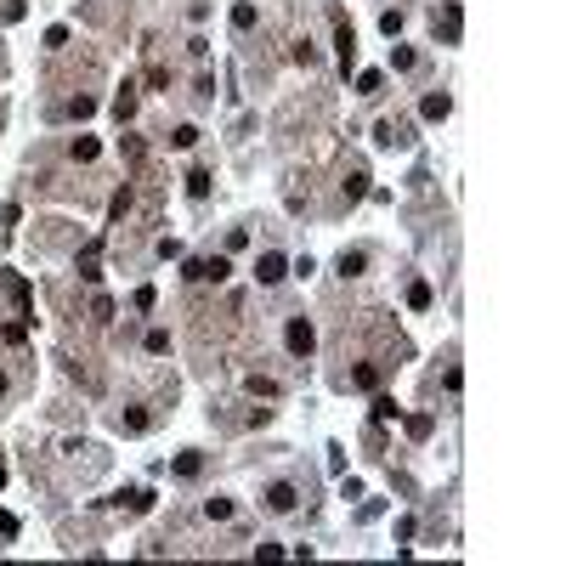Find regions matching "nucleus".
I'll list each match as a JSON object with an SVG mask.
<instances>
[{"instance_id": "nucleus-1", "label": "nucleus", "mask_w": 566, "mask_h": 566, "mask_svg": "<svg viewBox=\"0 0 566 566\" xmlns=\"http://www.w3.org/2000/svg\"><path fill=\"white\" fill-rule=\"evenodd\" d=\"M283 345H289L295 357H312V351H318V328L306 323V318H289V328H283Z\"/></svg>"}, {"instance_id": "nucleus-2", "label": "nucleus", "mask_w": 566, "mask_h": 566, "mask_svg": "<svg viewBox=\"0 0 566 566\" xmlns=\"http://www.w3.org/2000/svg\"><path fill=\"white\" fill-rule=\"evenodd\" d=\"M334 51H340V69L351 74V63H357V34H351L345 11H334Z\"/></svg>"}, {"instance_id": "nucleus-3", "label": "nucleus", "mask_w": 566, "mask_h": 566, "mask_svg": "<svg viewBox=\"0 0 566 566\" xmlns=\"http://www.w3.org/2000/svg\"><path fill=\"white\" fill-rule=\"evenodd\" d=\"M233 266H227V255H210V261H187V278L193 283H221Z\"/></svg>"}, {"instance_id": "nucleus-4", "label": "nucleus", "mask_w": 566, "mask_h": 566, "mask_svg": "<svg viewBox=\"0 0 566 566\" xmlns=\"http://www.w3.org/2000/svg\"><path fill=\"white\" fill-rule=\"evenodd\" d=\"M255 278H261V283H283V278H289V261H283L278 249H266V255L255 261Z\"/></svg>"}, {"instance_id": "nucleus-5", "label": "nucleus", "mask_w": 566, "mask_h": 566, "mask_svg": "<svg viewBox=\"0 0 566 566\" xmlns=\"http://www.w3.org/2000/svg\"><path fill=\"white\" fill-rule=\"evenodd\" d=\"M295 504H300V492H295L289 482H272V487H266V510H272V515H289Z\"/></svg>"}, {"instance_id": "nucleus-6", "label": "nucleus", "mask_w": 566, "mask_h": 566, "mask_svg": "<svg viewBox=\"0 0 566 566\" xmlns=\"http://www.w3.org/2000/svg\"><path fill=\"white\" fill-rule=\"evenodd\" d=\"M448 113H453V96H448V91H430V96L419 102V119H448Z\"/></svg>"}, {"instance_id": "nucleus-7", "label": "nucleus", "mask_w": 566, "mask_h": 566, "mask_svg": "<svg viewBox=\"0 0 566 566\" xmlns=\"http://www.w3.org/2000/svg\"><path fill=\"white\" fill-rule=\"evenodd\" d=\"M170 470H176L181 482H198V476H204V453H176V465H170Z\"/></svg>"}, {"instance_id": "nucleus-8", "label": "nucleus", "mask_w": 566, "mask_h": 566, "mask_svg": "<svg viewBox=\"0 0 566 566\" xmlns=\"http://www.w3.org/2000/svg\"><path fill=\"white\" fill-rule=\"evenodd\" d=\"M80 278L85 283H102V243H91V249L80 255Z\"/></svg>"}, {"instance_id": "nucleus-9", "label": "nucleus", "mask_w": 566, "mask_h": 566, "mask_svg": "<svg viewBox=\"0 0 566 566\" xmlns=\"http://www.w3.org/2000/svg\"><path fill=\"white\" fill-rule=\"evenodd\" d=\"M403 425H408V436H413V442H425V436L436 430V419H430V413H408Z\"/></svg>"}, {"instance_id": "nucleus-10", "label": "nucleus", "mask_w": 566, "mask_h": 566, "mask_svg": "<svg viewBox=\"0 0 566 566\" xmlns=\"http://www.w3.org/2000/svg\"><path fill=\"white\" fill-rule=\"evenodd\" d=\"M357 91H363V96H380V91H385V74H380V69H363V74H357Z\"/></svg>"}, {"instance_id": "nucleus-11", "label": "nucleus", "mask_w": 566, "mask_h": 566, "mask_svg": "<svg viewBox=\"0 0 566 566\" xmlns=\"http://www.w3.org/2000/svg\"><path fill=\"white\" fill-rule=\"evenodd\" d=\"M131 204H136V193H131V181H125V187L113 193V204H108V216L119 221V216H131Z\"/></svg>"}, {"instance_id": "nucleus-12", "label": "nucleus", "mask_w": 566, "mask_h": 566, "mask_svg": "<svg viewBox=\"0 0 566 566\" xmlns=\"http://www.w3.org/2000/svg\"><path fill=\"white\" fill-rule=\"evenodd\" d=\"M363 266H368V255H363V249H345V255H340V278H357Z\"/></svg>"}, {"instance_id": "nucleus-13", "label": "nucleus", "mask_w": 566, "mask_h": 566, "mask_svg": "<svg viewBox=\"0 0 566 566\" xmlns=\"http://www.w3.org/2000/svg\"><path fill=\"white\" fill-rule=\"evenodd\" d=\"M351 385H357V391H374V385H380V368H374V363L351 368Z\"/></svg>"}, {"instance_id": "nucleus-14", "label": "nucleus", "mask_w": 566, "mask_h": 566, "mask_svg": "<svg viewBox=\"0 0 566 566\" xmlns=\"http://www.w3.org/2000/svg\"><path fill=\"white\" fill-rule=\"evenodd\" d=\"M119 504H131L136 515H148V510H153V492H148V487H136V492H119Z\"/></svg>"}, {"instance_id": "nucleus-15", "label": "nucleus", "mask_w": 566, "mask_h": 566, "mask_svg": "<svg viewBox=\"0 0 566 566\" xmlns=\"http://www.w3.org/2000/svg\"><path fill=\"white\" fill-rule=\"evenodd\" d=\"M204 515H210V521H233V498H221V492L204 498Z\"/></svg>"}, {"instance_id": "nucleus-16", "label": "nucleus", "mask_w": 566, "mask_h": 566, "mask_svg": "<svg viewBox=\"0 0 566 566\" xmlns=\"http://www.w3.org/2000/svg\"><path fill=\"white\" fill-rule=\"evenodd\" d=\"M374 419H380V425H391V419H403V408H397V397H374Z\"/></svg>"}, {"instance_id": "nucleus-17", "label": "nucleus", "mask_w": 566, "mask_h": 566, "mask_svg": "<svg viewBox=\"0 0 566 566\" xmlns=\"http://www.w3.org/2000/svg\"><path fill=\"white\" fill-rule=\"evenodd\" d=\"M96 153H102V142H96V136H74V159H80V164H91Z\"/></svg>"}, {"instance_id": "nucleus-18", "label": "nucleus", "mask_w": 566, "mask_h": 566, "mask_svg": "<svg viewBox=\"0 0 566 566\" xmlns=\"http://www.w3.org/2000/svg\"><path fill=\"white\" fill-rule=\"evenodd\" d=\"M113 113H119V119H131V113H136V85H125V91L113 96Z\"/></svg>"}, {"instance_id": "nucleus-19", "label": "nucleus", "mask_w": 566, "mask_h": 566, "mask_svg": "<svg viewBox=\"0 0 566 566\" xmlns=\"http://www.w3.org/2000/svg\"><path fill=\"white\" fill-rule=\"evenodd\" d=\"M187 193L193 198H210V170H187Z\"/></svg>"}, {"instance_id": "nucleus-20", "label": "nucleus", "mask_w": 566, "mask_h": 566, "mask_svg": "<svg viewBox=\"0 0 566 566\" xmlns=\"http://www.w3.org/2000/svg\"><path fill=\"white\" fill-rule=\"evenodd\" d=\"M430 300H436V295H430V283H408V306H413V312H425Z\"/></svg>"}, {"instance_id": "nucleus-21", "label": "nucleus", "mask_w": 566, "mask_h": 566, "mask_svg": "<svg viewBox=\"0 0 566 566\" xmlns=\"http://www.w3.org/2000/svg\"><path fill=\"white\" fill-rule=\"evenodd\" d=\"M255 17H261V11H255L249 0H238V6H233V29H255Z\"/></svg>"}, {"instance_id": "nucleus-22", "label": "nucleus", "mask_w": 566, "mask_h": 566, "mask_svg": "<svg viewBox=\"0 0 566 566\" xmlns=\"http://www.w3.org/2000/svg\"><path fill=\"white\" fill-rule=\"evenodd\" d=\"M249 397H278V380H266V374H249Z\"/></svg>"}, {"instance_id": "nucleus-23", "label": "nucleus", "mask_w": 566, "mask_h": 566, "mask_svg": "<svg viewBox=\"0 0 566 566\" xmlns=\"http://www.w3.org/2000/svg\"><path fill=\"white\" fill-rule=\"evenodd\" d=\"M91 113H96V96H74L69 102V119H91Z\"/></svg>"}, {"instance_id": "nucleus-24", "label": "nucleus", "mask_w": 566, "mask_h": 566, "mask_svg": "<svg viewBox=\"0 0 566 566\" xmlns=\"http://www.w3.org/2000/svg\"><path fill=\"white\" fill-rule=\"evenodd\" d=\"M0 340H6V345H23V340H29V323H23V318L6 323V328H0Z\"/></svg>"}, {"instance_id": "nucleus-25", "label": "nucleus", "mask_w": 566, "mask_h": 566, "mask_svg": "<svg viewBox=\"0 0 566 566\" xmlns=\"http://www.w3.org/2000/svg\"><path fill=\"white\" fill-rule=\"evenodd\" d=\"M413 63H419V57H413V51H408V46H391V69H397V74H408V69H413Z\"/></svg>"}, {"instance_id": "nucleus-26", "label": "nucleus", "mask_w": 566, "mask_h": 566, "mask_svg": "<svg viewBox=\"0 0 566 566\" xmlns=\"http://www.w3.org/2000/svg\"><path fill=\"white\" fill-rule=\"evenodd\" d=\"M148 351H153V357L170 351V328H148Z\"/></svg>"}, {"instance_id": "nucleus-27", "label": "nucleus", "mask_w": 566, "mask_h": 566, "mask_svg": "<svg viewBox=\"0 0 566 566\" xmlns=\"http://www.w3.org/2000/svg\"><path fill=\"white\" fill-rule=\"evenodd\" d=\"M363 193H368V176L351 170V176H345V198H363Z\"/></svg>"}, {"instance_id": "nucleus-28", "label": "nucleus", "mask_w": 566, "mask_h": 566, "mask_svg": "<svg viewBox=\"0 0 566 566\" xmlns=\"http://www.w3.org/2000/svg\"><path fill=\"white\" fill-rule=\"evenodd\" d=\"M119 153H125V159H131V164H142V153H148V148H142L136 136H119Z\"/></svg>"}, {"instance_id": "nucleus-29", "label": "nucleus", "mask_w": 566, "mask_h": 566, "mask_svg": "<svg viewBox=\"0 0 566 566\" xmlns=\"http://www.w3.org/2000/svg\"><path fill=\"white\" fill-rule=\"evenodd\" d=\"M193 142H198V125H181V131L170 136V148H193Z\"/></svg>"}, {"instance_id": "nucleus-30", "label": "nucleus", "mask_w": 566, "mask_h": 566, "mask_svg": "<svg viewBox=\"0 0 566 566\" xmlns=\"http://www.w3.org/2000/svg\"><path fill=\"white\" fill-rule=\"evenodd\" d=\"M91 318H96V323H108V318H113V300H108V295H96V300H91Z\"/></svg>"}, {"instance_id": "nucleus-31", "label": "nucleus", "mask_w": 566, "mask_h": 566, "mask_svg": "<svg viewBox=\"0 0 566 566\" xmlns=\"http://www.w3.org/2000/svg\"><path fill=\"white\" fill-rule=\"evenodd\" d=\"M380 29H385V34L397 40V34H403V11H385V17H380Z\"/></svg>"}, {"instance_id": "nucleus-32", "label": "nucleus", "mask_w": 566, "mask_h": 566, "mask_svg": "<svg viewBox=\"0 0 566 566\" xmlns=\"http://www.w3.org/2000/svg\"><path fill=\"white\" fill-rule=\"evenodd\" d=\"M295 63H300V69H312V63H318V51H312V40H300V46H295Z\"/></svg>"}, {"instance_id": "nucleus-33", "label": "nucleus", "mask_w": 566, "mask_h": 566, "mask_svg": "<svg viewBox=\"0 0 566 566\" xmlns=\"http://www.w3.org/2000/svg\"><path fill=\"white\" fill-rule=\"evenodd\" d=\"M0 538H17V515H6V510H0Z\"/></svg>"}, {"instance_id": "nucleus-34", "label": "nucleus", "mask_w": 566, "mask_h": 566, "mask_svg": "<svg viewBox=\"0 0 566 566\" xmlns=\"http://www.w3.org/2000/svg\"><path fill=\"white\" fill-rule=\"evenodd\" d=\"M0 397H6V374H0Z\"/></svg>"}, {"instance_id": "nucleus-35", "label": "nucleus", "mask_w": 566, "mask_h": 566, "mask_svg": "<svg viewBox=\"0 0 566 566\" xmlns=\"http://www.w3.org/2000/svg\"><path fill=\"white\" fill-rule=\"evenodd\" d=\"M0 487H6V470H0Z\"/></svg>"}]
</instances>
